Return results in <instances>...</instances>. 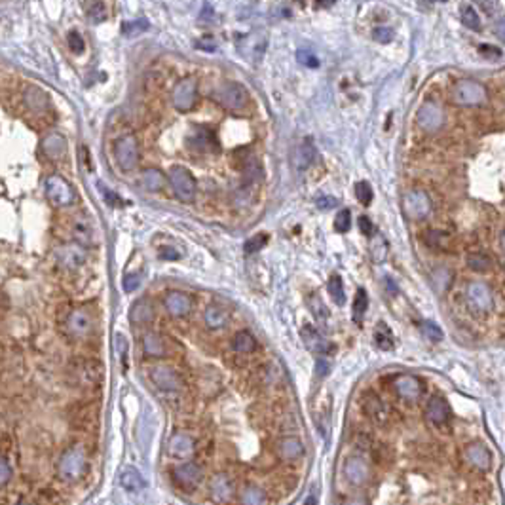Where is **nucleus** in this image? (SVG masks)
Here are the masks:
<instances>
[{"label":"nucleus","instance_id":"obj_1","mask_svg":"<svg viewBox=\"0 0 505 505\" xmlns=\"http://www.w3.org/2000/svg\"><path fill=\"white\" fill-rule=\"evenodd\" d=\"M87 454L80 444H73L65 450L57 462V475L67 482H75L82 479L87 471Z\"/></svg>","mask_w":505,"mask_h":505},{"label":"nucleus","instance_id":"obj_2","mask_svg":"<svg viewBox=\"0 0 505 505\" xmlns=\"http://www.w3.org/2000/svg\"><path fill=\"white\" fill-rule=\"evenodd\" d=\"M452 101L460 106H479L487 101V87L477 80L462 78L452 86Z\"/></svg>","mask_w":505,"mask_h":505},{"label":"nucleus","instance_id":"obj_3","mask_svg":"<svg viewBox=\"0 0 505 505\" xmlns=\"http://www.w3.org/2000/svg\"><path fill=\"white\" fill-rule=\"evenodd\" d=\"M168 181L179 200L185 201V204L194 201V198H196V179H194V175L187 168L173 166V168L169 169Z\"/></svg>","mask_w":505,"mask_h":505},{"label":"nucleus","instance_id":"obj_4","mask_svg":"<svg viewBox=\"0 0 505 505\" xmlns=\"http://www.w3.org/2000/svg\"><path fill=\"white\" fill-rule=\"evenodd\" d=\"M204 479H206V471L200 463L196 462H185L171 471V480H173L175 487L187 490V492L200 487Z\"/></svg>","mask_w":505,"mask_h":505},{"label":"nucleus","instance_id":"obj_5","mask_svg":"<svg viewBox=\"0 0 505 505\" xmlns=\"http://www.w3.org/2000/svg\"><path fill=\"white\" fill-rule=\"evenodd\" d=\"M46 196L56 207H69L76 201L75 188L61 175H50L46 179Z\"/></svg>","mask_w":505,"mask_h":505},{"label":"nucleus","instance_id":"obj_6","mask_svg":"<svg viewBox=\"0 0 505 505\" xmlns=\"http://www.w3.org/2000/svg\"><path fill=\"white\" fill-rule=\"evenodd\" d=\"M403 211L411 220H424L431 215V200L424 190H409L403 196Z\"/></svg>","mask_w":505,"mask_h":505},{"label":"nucleus","instance_id":"obj_7","mask_svg":"<svg viewBox=\"0 0 505 505\" xmlns=\"http://www.w3.org/2000/svg\"><path fill=\"white\" fill-rule=\"evenodd\" d=\"M217 101L228 111H239L249 103V94L244 84L239 82H226L218 87Z\"/></svg>","mask_w":505,"mask_h":505},{"label":"nucleus","instance_id":"obj_8","mask_svg":"<svg viewBox=\"0 0 505 505\" xmlns=\"http://www.w3.org/2000/svg\"><path fill=\"white\" fill-rule=\"evenodd\" d=\"M73 376H75L76 386H99L103 380V368H101L99 361H94V359H78L73 365Z\"/></svg>","mask_w":505,"mask_h":505},{"label":"nucleus","instance_id":"obj_9","mask_svg":"<svg viewBox=\"0 0 505 505\" xmlns=\"http://www.w3.org/2000/svg\"><path fill=\"white\" fill-rule=\"evenodd\" d=\"M209 496L217 505L230 504L237 496L236 482L228 473H215L209 480Z\"/></svg>","mask_w":505,"mask_h":505},{"label":"nucleus","instance_id":"obj_10","mask_svg":"<svg viewBox=\"0 0 505 505\" xmlns=\"http://www.w3.org/2000/svg\"><path fill=\"white\" fill-rule=\"evenodd\" d=\"M196 95H198V84L194 80L192 76H185L181 82H177V86L173 87V94H171V101L177 111L181 113H188L192 111L196 105Z\"/></svg>","mask_w":505,"mask_h":505},{"label":"nucleus","instance_id":"obj_11","mask_svg":"<svg viewBox=\"0 0 505 505\" xmlns=\"http://www.w3.org/2000/svg\"><path fill=\"white\" fill-rule=\"evenodd\" d=\"M150 380H152V384H154L158 389H162V392H168V393L179 392L182 386L179 373H177L173 367L162 365V363H160V365H154V367L150 368Z\"/></svg>","mask_w":505,"mask_h":505},{"label":"nucleus","instance_id":"obj_12","mask_svg":"<svg viewBox=\"0 0 505 505\" xmlns=\"http://www.w3.org/2000/svg\"><path fill=\"white\" fill-rule=\"evenodd\" d=\"M168 454L171 460H177V462H190V458L196 454L194 437L185 433V431L173 433L168 443Z\"/></svg>","mask_w":505,"mask_h":505},{"label":"nucleus","instance_id":"obj_13","mask_svg":"<svg viewBox=\"0 0 505 505\" xmlns=\"http://www.w3.org/2000/svg\"><path fill=\"white\" fill-rule=\"evenodd\" d=\"M116 162L124 171H131L139 163V143L135 135H124L116 141Z\"/></svg>","mask_w":505,"mask_h":505},{"label":"nucleus","instance_id":"obj_14","mask_svg":"<svg viewBox=\"0 0 505 505\" xmlns=\"http://www.w3.org/2000/svg\"><path fill=\"white\" fill-rule=\"evenodd\" d=\"M463 460L479 473H488L492 468V452L488 450L487 444L479 441H473L463 449Z\"/></svg>","mask_w":505,"mask_h":505},{"label":"nucleus","instance_id":"obj_15","mask_svg":"<svg viewBox=\"0 0 505 505\" xmlns=\"http://www.w3.org/2000/svg\"><path fill=\"white\" fill-rule=\"evenodd\" d=\"M466 299H468L469 308L473 312L487 313L492 310L494 297L492 291L485 283H469L468 291H466Z\"/></svg>","mask_w":505,"mask_h":505},{"label":"nucleus","instance_id":"obj_16","mask_svg":"<svg viewBox=\"0 0 505 505\" xmlns=\"http://www.w3.org/2000/svg\"><path fill=\"white\" fill-rule=\"evenodd\" d=\"M67 331L75 338L89 337L94 332V316L86 308H76L67 318Z\"/></svg>","mask_w":505,"mask_h":505},{"label":"nucleus","instance_id":"obj_17","mask_svg":"<svg viewBox=\"0 0 505 505\" xmlns=\"http://www.w3.org/2000/svg\"><path fill=\"white\" fill-rule=\"evenodd\" d=\"M416 122L424 131H437L441 130L444 124V111L441 105H437L433 101H428L418 108Z\"/></svg>","mask_w":505,"mask_h":505},{"label":"nucleus","instance_id":"obj_18","mask_svg":"<svg viewBox=\"0 0 505 505\" xmlns=\"http://www.w3.org/2000/svg\"><path fill=\"white\" fill-rule=\"evenodd\" d=\"M393 387L401 399L405 401H418L424 393V384L420 378L412 375H401L393 380Z\"/></svg>","mask_w":505,"mask_h":505},{"label":"nucleus","instance_id":"obj_19","mask_svg":"<svg viewBox=\"0 0 505 505\" xmlns=\"http://www.w3.org/2000/svg\"><path fill=\"white\" fill-rule=\"evenodd\" d=\"M163 306L171 318H187L192 310V297L182 291H169L163 297Z\"/></svg>","mask_w":505,"mask_h":505},{"label":"nucleus","instance_id":"obj_20","mask_svg":"<svg viewBox=\"0 0 505 505\" xmlns=\"http://www.w3.org/2000/svg\"><path fill=\"white\" fill-rule=\"evenodd\" d=\"M275 454H278L281 462H297V460H300L304 456V444H302L299 437H281L280 441L275 443Z\"/></svg>","mask_w":505,"mask_h":505},{"label":"nucleus","instance_id":"obj_21","mask_svg":"<svg viewBox=\"0 0 505 505\" xmlns=\"http://www.w3.org/2000/svg\"><path fill=\"white\" fill-rule=\"evenodd\" d=\"M344 477L349 485L354 487H363L368 480V466L367 462L359 456H349L344 462Z\"/></svg>","mask_w":505,"mask_h":505},{"label":"nucleus","instance_id":"obj_22","mask_svg":"<svg viewBox=\"0 0 505 505\" xmlns=\"http://www.w3.org/2000/svg\"><path fill=\"white\" fill-rule=\"evenodd\" d=\"M425 412H428V420H430L433 425H437V428H443V425L449 424L450 418H452L449 403H447L441 395H433V397H431Z\"/></svg>","mask_w":505,"mask_h":505},{"label":"nucleus","instance_id":"obj_23","mask_svg":"<svg viewBox=\"0 0 505 505\" xmlns=\"http://www.w3.org/2000/svg\"><path fill=\"white\" fill-rule=\"evenodd\" d=\"M57 261H59V264H61L63 268L67 270L80 268L82 264L86 262V251L82 249L78 244L63 245L61 249L57 251Z\"/></svg>","mask_w":505,"mask_h":505},{"label":"nucleus","instance_id":"obj_24","mask_svg":"<svg viewBox=\"0 0 505 505\" xmlns=\"http://www.w3.org/2000/svg\"><path fill=\"white\" fill-rule=\"evenodd\" d=\"M237 505H270V498L266 490L258 485H244L237 490Z\"/></svg>","mask_w":505,"mask_h":505},{"label":"nucleus","instance_id":"obj_25","mask_svg":"<svg viewBox=\"0 0 505 505\" xmlns=\"http://www.w3.org/2000/svg\"><path fill=\"white\" fill-rule=\"evenodd\" d=\"M73 237L76 239V244L80 247H87V245H94L97 242L95 237V228L89 223V218L84 215H78L73 223Z\"/></svg>","mask_w":505,"mask_h":505},{"label":"nucleus","instance_id":"obj_26","mask_svg":"<svg viewBox=\"0 0 505 505\" xmlns=\"http://www.w3.org/2000/svg\"><path fill=\"white\" fill-rule=\"evenodd\" d=\"M316 160V146L310 139H304L300 141L293 150V166L294 169L299 171H304L312 166V162Z\"/></svg>","mask_w":505,"mask_h":505},{"label":"nucleus","instance_id":"obj_27","mask_svg":"<svg viewBox=\"0 0 505 505\" xmlns=\"http://www.w3.org/2000/svg\"><path fill=\"white\" fill-rule=\"evenodd\" d=\"M302 340H304V344L308 348L312 349V351H316V354H319V356H325V354L331 351L332 348V344L327 342L323 338V335L316 331L312 325L302 327Z\"/></svg>","mask_w":505,"mask_h":505},{"label":"nucleus","instance_id":"obj_28","mask_svg":"<svg viewBox=\"0 0 505 505\" xmlns=\"http://www.w3.org/2000/svg\"><path fill=\"white\" fill-rule=\"evenodd\" d=\"M42 152L50 160H59L67 154V141L61 133H50L42 139Z\"/></svg>","mask_w":505,"mask_h":505},{"label":"nucleus","instance_id":"obj_29","mask_svg":"<svg viewBox=\"0 0 505 505\" xmlns=\"http://www.w3.org/2000/svg\"><path fill=\"white\" fill-rule=\"evenodd\" d=\"M204 321H206L207 329L218 331V329H223V327H226V323H228V312H226L225 308H220V306L217 304L207 306L206 312H204Z\"/></svg>","mask_w":505,"mask_h":505},{"label":"nucleus","instance_id":"obj_30","mask_svg":"<svg viewBox=\"0 0 505 505\" xmlns=\"http://www.w3.org/2000/svg\"><path fill=\"white\" fill-rule=\"evenodd\" d=\"M130 318L133 325H146L154 318V308L149 300H137L135 304L131 306Z\"/></svg>","mask_w":505,"mask_h":505},{"label":"nucleus","instance_id":"obj_31","mask_svg":"<svg viewBox=\"0 0 505 505\" xmlns=\"http://www.w3.org/2000/svg\"><path fill=\"white\" fill-rule=\"evenodd\" d=\"M120 485L125 490L130 492H139L146 487V480L143 479V475L139 473L135 468H125L122 473H120Z\"/></svg>","mask_w":505,"mask_h":505},{"label":"nucleus","instance_id":"obj_32","mask_svg":"<svg viewBox=\"0 0 505 505\" xmlns=\"http://www.w3.org/2000/svg\"><path fill=\"white\" fill-rule=\"evenodd\" d=\"M141 182H143L144 190L149 192H160L166 187V175L156 168H149L144 169L141 173Z\"/></svg>","mask_w":505,"mask_h":505},{"label":"nucleus","instance_id":"obj_33","mask_svg":"<svg viewBox=\"0 0 505 505\" xmlns=\"http://www.w3.org/2000/svg\"><path fill=\"white\" fill-rule=\"evenodd\" d=\"M143 351L149 357H163L166 356V344L158 332H146L143 337Z\"/></svg>","mask_w":505,"mask_h":505},{"label":"nucleus","instance_id":"obj_34","mask_svg":"<svg viewBox=\"0 0 505 505\" xmlns=\"http://www.w3.org/2000/svg\"><path fill=\"white\" fill-rule=\"evenodd\" d=\"M232 346L236 349L237 354H251L256 349V340L255 337L247 331H239L232 340Z\"/></svg>","mask_w":505,"mask_h":505},{"label":"nucleus","instance_id":"obj_35","mask_svg":"<svg viewBox=\"0 0 505 505\" xmlns=\"http://www.w3.org/2000/svg\"><path fill=\"white\" fill-rule=\"evenodd\" d=\"M368 308V294L365 289H357L356 299H354V306H351V313H354V319L356 321H361L365 312Z\"/></svg>","mask_w":505,"mask_h":505},{"label":"nucleus","instance_id":"obj_36","mask_svg":"<svg viewBox=\"0 0 505 505\" xmlns=\"http://www.w3.org/2000/svg\"><path fill=\"white\" fill-rule=\"evenodd\" d=\"M25 101L27 105L35 108V111H42L46 103H48V97H46V94H44L42 89H38V87H27Z\"/></svg>","mask_w":505,"mask_h":505},{"label":"nucleus","instance_id":"obj_37","mask_svg":"<svg viewBox=\"0 0 505 505\" xmlns=\"http://www.w3.org/2000/svg\"><path fill=\"white\" fill-rule=\"evenodd\" d=\"M460 19H462L463 25L471 29V31H477L480 27L479 13H477V10H475L473 6H469V4H462V8H460Z\"/></svg>","mask_w":505,"mask_h":505},{"label":"nucleus","instance_id":"obj_38","mask_svg":"<svg viewBox=\"0 0 505 505\" xmlns=\"http://www.w3.org/2000/svg\"><path fill=\"white\" fill-rule=\"evenodd\" d=\"M468 266L473 272L485 274V272L492 268V261H490V256L482 255V253H473V255L468 256Z\"/></svg>","mask_w":505,"mask_h":505},{"label":"nucleus","instance_id":"obj_39","mask_svg":"<svg viewBox=\"0 0 505 505\" xmlns=\"http://www.w3.org/2000/svg\"><path fill=\"white\" fill-rule=\"evenodd\" d=\"M329 294H331V299L335 300L338 306H342L344 302H346V293H344V285L340 275H331V280H329Z\"/></svg>","mask_w":505,"mask_h":505},{"label":"nucleus","instance_id":"obj_40","mask_svg":"<svg viewBox=\"0 0 505 505\" xmlns=\"http://www.w3.org/2000/svg\"><path fill=\"white\" fill-rule=\"evenodd\" d=\"M367 411L368 414L373 416L375 420H378V422H384V418H386V406H384V403H382L376 395H368V399H367Z\"/></svg>","mask_w":505,"mask_h":505},{"label":"nucleus","instance_id":"obj_41","mask_svg":"<svg viewBox=\"0 0 505 505\" xmlns=\"http://www.w3.org/2000/svg\"><path fill=\"white\" fill-rule=\"evenodd\" d=\"M375 342L376 346L380 349H386V351H389V349H393V346H395V342H393V337H392V332H389V329H387L386 325H380L378 329H376L375 332Z\"/></svg>","mask_w":505,"mask_h":505},{"label":"nucleus","instance_id":"obj_42","mask_svg":"<svg viewBox=\"0 0 505 505\" xmlns=\"http://www.w3.org/2000/svg\"><path fill=\"white\" fill-rule=\"evenodd\" d=\"M211 135L213 133H209L207 130H201V127H198V130H196V133L188 137V143H190V141H194V144H192L194 149L209 150V146H211Z\"/></svg>","mask_w":505,"mask_h":505},{"label":"nucleus","instance_id":"obj_43","mask_svg":"<svg viewBox=\"0 0 505 505\" xmlns=\"http://www.w3.org/2000/svg\"><path fill=\"white\" fill-rule=\"evenodd\" d=\"M308 304H310V310H312V313L319 321H325V319L329 318V310H327V306L323 304V300L319 299V294H310Z\"/></svg>","mask_w":505,"mask_h":505},{"label":"nucleus","instance_id":"obj_44","mask_svg":"<svg viewBox=\"0 0 505 505\" xmlns=\"http://www.w3.org/2000/svg\"><path fill=\"white\" fill-rule=\"evenodd\" d=\"M420 331L424 332L425 338H430L433 342L443 340V331H441L433 321H422V323H420Z\"/></svg>","mask_w":505,"mask_h":505},{"label":"nucleus","instance_id":"obj_45","mask_svg":"<svg viewBox=\"0 0 505 505\" xmlns=\"http://www.w3.org/2000/svg\"><path fill=\"white\" fill-rule=\"evenodd\" d=\"M266 242H268V236H266V234H256V236L249 237V239L245 242V253H247V255H253L256 251H261L262 247L266 245Z\"/></svg>","mask_w":505,"mask_h":505},{"label":"nucleus","instance_id":"obj_46","mask_svg":"<svg viewBox=\"0 0 505 505\" xmlns=\"http://www.w3.org/2000/svg\"><path fill=\"white\" fill-rule=\"evenodd\" d=\"M87 18L92 19L94 23H101V21H105L106 18V6L103 2H92L89 6H87Z\"/></svg>","mask_w":505,"mask_h":505},{"label":"nucleus","instance_id":"obj_47","mask_svg":"<svg viewBox=\"0 0 505 505\" xmlns=\"http://www.w3.org/2000/svg\"><path fill=\"white\" fill-rule=\"evenodd\" d=\"M356 196L363 206H368L373 201V188H370L367 181H359L356 185Z\"/></svg>","mask_w":505,"mask_h":505},{"label":"nucleus","instance_id":"obj_48","mask_svg":"<svg viewBox=\"0 0 505 505\" xmlns=\"http://www.w3.org/2000/svg\"><path fill=\"white\" fill-rule=\"evenodd\" d=\"M335 228H337V232H340V234H344V232H348L349 228H351V213H349V209H340L337 215V218H335Z\"/></svg>","mask_w":505,"mask_h":505},{"label":"nucleus","instance_id":"obj_49","mask_svg":"<svg viewBox=\"0 0 505 505\" xmlns=\"http://www.w3.org/2000/svg\"><path fill=\"white\" fill-rule=\"evenodd\" d=\"M13 469L4 456H0V488H4L12 480Z\"/></svg>","mask_w":505,"mask_h":505},{"label":"nucleus","instance_id":"obj_50","mask_svg":"<svg viewBox=\"0 0 505 505\" xmlns=\"http://www.w3.org/2000/svg\"><path fill=\"white\" fill-rule=\"evenodd\" d=\"M297 59H299L300 65H304V67H308V69H316V67H319L318 56H316V54H312V51L300 50L299 54H297Z\"/></svg>","mask_w":505,"mask_h":505},{"label":"nucleus","instance_id":"obj_51","mask_svg":"<svg viewBox=\"0 0 505 505\" xmlns=\"http://www.w3.org/2000/svg\"><path fill=\"white\" fill-rule=\"evenodd\" d=\"M149 29V23L144 21V19H139V21H133V23H124V29L122 32L131 37V35H139V32H143Z\"/></svg>","mask_w":505,"mask_h":505},{"label":"nucleus","instance_id":"obj_52","mask_svg":"<svg viewBox=\"0 0 505 505\" xmlns=\"http://www.w3.org/2000/svg\"><path fill=\"white\" fill-rule=\"evenodd\" d=\"M373 38L380 44H389L393 40V29L389 27H376L373 31Z\"/></svg>","mask_w":505,"mask_h":505},{"label":"nucleus","instance_id":"obj_53","mask_svg":"<svg viewBox=\"0 0 505 505\" xmlns=\"http://www.w3.org/2000/svg\"><path fill=\"white\" fill-rule=\"evenodd\" d=\"M316 206H318L319 211H329V209H335L338 206V201L332 198V196H327V194H321L318 196L316 200Z\"/></svg>","mask_w":505,"mask_h":505},{"label":"nucleus","instance_id":"obj_54","mask_svg":"<svg viewBox=\"0 0 505 505\" xmlns=\"http://www.w3.org/2000/svg\"><path fill=\"white\" fill-rule=\"evenodd\" d=\"M67 38H69L70 50L75 51V54H82V51H84V48H86V46H84V40H82L80 32H78V31H70V32H69V37H67Z\"/></svg>","mask_w":505,"mask_h":505},{"label":"nucleus","instance_id":"obj_55","mask_svg":"<svg viewBox=\"0 0 505 505\" xmlns=\"http://www.w3.org/2000/svg\"><path fill=\"white\" fill-rule=\"evenodd\" d=\"M139 285H141V275L139 274H127L124 278L125 293H133L135 289H139Z\"/></svg>","mask_w":505,"mask_h":505},{"label":"nucleus","instance_id":"obj_56","mask_svg":"<svg viewBox=\"0 0 505 505\" xmlns=\"http://www.w3.org/2000/svg\"><path fill=\"white\" fill-rule=\"evenodd\" d=\"M479 54L480 56L487 57V59H492V61H496V59H499V57H501V50L494 48V46H488V44H482V46H480Z\"/></svg>","mask_w":505,"mask_h":505},{"label":"nucleus","instance_id":"obj_57","mask_svg":"<svg viewBox=\"0 0 505 505\" xmlns=\"http://www.w3.org/2000/svg\"><path fill=\"white\" fill-rule=\"evenodd\" d=\"M428 244H430L431 247H437V249L447 247V242H444V236L441 232H430V234H428Z\"/></svg>","mask_w":505,"mask_h":505},{"label":"nucleus","instance_id":"obj_58","mask_svg":"<svg viewBox=\"0 0 505 505\" xmlns=\"http://www.w3.org/2000/svg\"><path fill=\"white\" fill-rule=\"evenodd\" d=\"M359 228H361V232L365 234V236H370V234L375 232V228H373V223H370L367 217H359Z\"/></svg>","mask_w":505,"mask_h":505},{"label":"nucleus","instance_id":"obj_59","mask_svg":"<svg viewBox=\"0 0 505 505\" xmlns=\"http://www.w3.org/2000/svg\"><path fill=\"white\" fill-rule=\"evenodd\" d=\"M494 32H496V37H498L501 42H505V18L498 19V23L494 25Z\"/></svg>","mask_w":505,"mask_h":505},{"label":"nucleus","instance_id":"obj_60","mask_svg":"<svg viewBox=\"0 0 505 505\" xmlns=\"http://www.w3.org/2000/svg\"><path fill=\"white\" fill-rule=\"evenodd\" d=\"M179 256L181 255H179V253H177L175 249H171V247H168V249L162 251V258H168V261H177Z\"/></svg>","mask_w":505,"mask_h":505},{"label":"nucleus","instance_id":"obj_61","mask_svg":"<svg viewBox=\"0 0 505 505\" xmlns=\"http://www.w3.org/2000/svg\"><path fill=\"white\" fill-rule=\"evenodd\" d=\"M321 373H323V375L329 373V363L325 361V359H319L318 361V375H321Z\"/></svg>","mask_w":505,"mask_h":505},{"label":"nucleus","instance_id":"obj_62","mask_svg":"<svg viewBox=\"0 0 505 505\" xmlns=\"http://www.w3.org/2000/svg\"><path fill=\"white\" fill-rule=\"evenodd\" d=\"M15 505H37V504H35V501H29V499H21V501Z\"/></svg>","mask_w":505,"mask_h":505},{"label":"nucleus","instance_id":"obj_63","mask_svg":"<svg viewBox=\"0 0 505 505\" xmlns=\"http://www.w3.org/2000/svg\"><path fill=\"white\" fill-rule=\"evenodd\" d=\"M501 249H504V253H505V232L501 234Z\"/></svg>","mask_w":505,"mask_h":505}]
</instances>
